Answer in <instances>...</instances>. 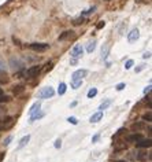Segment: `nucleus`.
<instances>
[{"label":"nucleus","mask_w":152,"mask_h":162,"mask_svg":"<svg viewBox=\"0 0 152 162\" xmlns=\"http://www.w3.org/2000/svg\"><path fill=\"white\" fill-rule=\"evenodd\" d=\"M82 55H84V47H82L81 44L74 45V47L71 48V51H70V57H71V59H77V61H78Z\"/></svg>","instance_id":"1"},{"label":"nucleus","mask_w":152,"mask_h":162,"mask_svg":"<svg viewBox=\"0 0 152 162\" xmlns=\"http://www.w3.org/2000/svg\"><path fill=\"white\" fill-rule=\"evenodd\" d=\"M55 95V89L52 87H45L38 92V99H48V98H52Z\"/></svg>","instance_id":"2"},{"label":"nucleus","mask_w":152,"mask_h":162,"mask_svg":"<svg viewBox=\"0 0 152 162\" xmlns=\"http://www.w3.org/2000/svg\"><path fill=\"white\" fill-rule=\"evenodd\" d=\"M29 48L33 51H37V52H41V51H45L47 48H49V44L48 43H31V44H29Z\"/></svg>","instance_id":"3"},{"label":"nucleus","mask_w":152,"mask_h":162,"mask_svg":"<svg viewBox=\"0 0 152 162\" xmlns=\"http://www.w3.org/2000/svg\"><path fill=\"white\" fill-rule=\"evenodd\" d=\"M86 74H88V70H85V69H78V70H75V72L71 74V81L82 80L84 77H86Z\"/></svg>","instance_id":"4"},{"label":"nucleus","mask_w":152,"mask_h":162,"mask_svg":"<svg viewBox=\"0 0 152 162\" xmlns=\"http://www.w3.org/2000/svg\"><path fill=\"white\" fill-rule=\"evenodd\" d=\"M40 70H41V66H31V68H29L26 72H25V77H26V79L36 77L37 74L40 73Z\"/></svg>","instance_id":"5"},{"label":"nucleus","mask_w":152,"mask_h":162,"mask_svg":"<svg viewBox=\"0 0 152 162\" xmlns=\"http://www.w3.org/2000/svg\"><path fill=\"white\" fill-rule=\"evenodd\" d=\"M138 37H140V30L134 28V29H131L129 33H127V41L129 43H134L138 40Z\"/></svg>","instance_id":"6"},{"label":"nucleus","mask_w":152,"mask_h":162,"mask_svg":"<svg viewBox=\"0 0 152 162\" xmlns=\"http://www.w3.org/2000/svg\"><path fill=\"white\" fill-rule=\"evenodd\" d=\"M152 146V140L151 139H141L136 143L137 148H149Z\"/></svg>","instance_id":"7"},{"label":"nucleus","mask_w":152,"mask_h":162,"mask_svg":"<svg viewBox=\"0 0 152 162\" xmlns=\"http://www.w3.org/2000/svg\"><path fill=\"white\" fill-rule=\"evenodd\" d=\"M137 161H141V162H147L151 159V152H147V151H140L137 152Z\"/></svg>","instance_id":"8"},{"label":"nucleus","mask_w":152,"mask_h":162,"mask_svg":"<svg viewBox=\"0 0 152 162\" xmlns=\"http://www.w3.org/2000/svg\"><path fill=\"white\" fill-rule=\"evenodd\" d=\"M40 109H41V102H36V103H33V106H31L30 110H29V117L33 115V114H36V113H38Z\"/></svg>","instance_id":"9"},{"label":"nucleus","mask_w":152,"mask_h":162,"mask_svg":"<svg viewBox=\"0 0 152 162\" xmlns=\"http://www.w3.org/2000/svg\"><path fill=\"white\" fill-rule=\"evenodd\" d=\"M141 139H144L141 133H133V135L127 136V141H130V143H137V141L141 140Z\"/></svg>","instance_id":"10"},{"label":"nucleus","mask_w":152,"mask_h":162,"mask_svg":"<svg viewBox=\"0 0 152 162\" xmlns=\"http://www.w3.org/2000/svg\"><path fill=\"white\" fill-rule=\"evenodd\" d=\"M10 65H11V69H12V70H19V69L23 66L21 61H18V59H14V58H12V59L10 61Z\"/></svg>","instance_id":"11"},{"label":"nucleus","mask_w":152,"mask_h":162,"mask_svg":"<svg viewBox=\"0 0 152 162\" xmlns=\"http://www.w3.org/2000/svg\"><path fill=\"white\" fill-rule=\"evenodd\" d=\"M101 118H103V111H97V113H94L93 115H92V117H90V122H92V124H96V122H99L100 120H101Z\"/></svg>","instance_id":"12"},{"label":"nucleus","mask_w":152,"mask_h":162,"mask_svg":"<svg viewBox=\"0 0 152 162\" xmlns=\"http://www.w3.org/2000/svg\"><path fill=\"white\" fill-rule=\"evenodd\" d=\"M29 140H30V135H26L23 136L21 140H19V144H18V148H23V147L26 146L27 143H29Z\"/></svg>","instance_id":"13"},{"label":"nucleus","mask_w":152,"mask_h":162,"mask_svg":"<svg viewBox=\"0 0 152 162\" xmlns=\"http://www.w3.org/2000/svg\"><path fill=\"white\" fill-rule=\"evenodd\" d=\"M44 117V113H41V110L38 111V113H36V114H33V115H30L29 117V122H34V121H37V120H40V118H42Z\"/></svg>","instance_id":"14"},{"label":"nucleus","mask_w":152,"mask_h":162,"mask_svg":"<svg viewBox=\"0 0 152 162\" xmlns=\"http://www.w3.org/2000/svg\"><path fill=\"white\" fill-rule=\"evenodd\" d=\"M96 44H97L96 40H92V41L88 43V45H86V52H89V54L93 52L94 50H96Z\"/></svg>","instance_id":"15"},{"label":"nucleus","mask_w":152,"mask_h":162,"mask_svg":"<svg viewBox=\"0 0 152 162\" xmlns=\"http://www.w3.org/2000/svg\"><path fill=\"white\" fill-rule=\"evenodd\" d=\"M111 103H112V99H105L104 102L99 106V110H100V111H103V110H105L108 106H111Z\"/></svg>","instance_id":"16"},{"label":"nucleus","mask_w":152,"mask_h":162,"mask_svg":"<svg viewBox=\"0 0 152 162\" xmlns=\"http://www.w3.org/2000/svg\"><path fill=\"white\" fill-rule=\"evenodd\" d=\"M73 36V32L71 30H66V32H63V34H60L59 36V40L62 41V40H66V39H68V37H71Z\"/></svg>","instance_id":"17"},{"label":"nucleus","mask_w":152,"mask_h":162,"mask_svg":"<svg viewBox=\"0 0 152 162\" xmlns=\"http://www.w3.org/2000/svg\"><path fill=\"white\" fill-rule=\"evenodd\" d=\"M66 89H67V85L64 83L59 84V88H58V95H64L66 94Z\"/></svg>","instance_id":"18"},{"label":"nucleus","mask_w":152,"mask_h":162,"mask_svg":"<svg viewBox=\"0 0 152 162\" xmlns=\"http://www.w3.org/2000/svg\"><path fill=\"white\" fill-rule=\"evenodd\" d=\"M97 95V88H90L89 91H88V94H86V96L89 98V99H92V98H94Z\"/></svg>","instance_id":"19"},{"label":"nucleus","mask_w":152,"mask_h":162,"mask_svg":"<svg viewBox=\"0 0 152 162\" xmlns=\"http://www.w3.org/2000/svg\"><path fill=\"white\" fill-rule=\"evenodd\" d=\"M96 10V7H90V8H88V10H85L84 12H82V14H81V17H86V15H89V14H92V12H93V11Z\"/></svg>","instance_id":"20"},{"label":"nucleus","mask_w":152,"mask_h":162,"mask_svg":"<svg viewBox=\"0 0 152 162\" xmlns=\"http://www.w3.org/2000/svg\"><path fill=\"white\" fill-rule=\"evenodd\" d=\"M11 98L8 96V95H1L0 96V103H7V102H10Z\"/></svg>","instance_id":"21"},{"label":"nucleus","mask_w":152,"mask_h":162,"mask_svg":"<svg viewBox=\"0 0 152 162\" xmlns=\"http://www.w3.org/2000/svg\"><path fill=\"white\" fill-rule=\"evenodd\" d=\"M81 84H82V80H78V81H71V88L77 89L78 87H81Z\"/></svg>","instance_id":"22"},{"label":"nucleus","mask_w":152,"mask_h":162,"mask_svg":"<svg viewBox=\"0 0 152 162\" xmlns=\"http://www.w3.org/2000/svg\"><path fill=\"white\" fill-rule=\"evenodd\" d=\"M141 128H144V124H142V122H136V124H133V126H131V129H133V131L141 129Z\"/></svg>","instance_id":"23"},{"label":"nucleus","mask_w":152,"mask_h":162,"mask_svg":"<svg viewBox=\"0 0 152 162\" xmlns=\"http://www.w3.org/2000/svg\"><path fill=\"white\" fill-rule=\"evenodd\" d=\"M108 51H110V48H108V47H105L104 50H101V58H103V61H105V59H107Z\"/></svg>","instance_id":"24"},{"label":"nucleus","mask_w":152,"mask_h":162,"mask_svg":"<svg viewBox=\"0 0 152 162\" xmlns=\"http://www.w3.org/2000/svg\"><path fill=\"white\" fill-rule=\"evenodd\" d=\"M142 120H144V121H148V122H151V121H152L151 111H148L147 114H144V115H142Z\"/></svg>","instance_id":"25"},{"label":"nucleus","mask_w":152,"mask_h":162,"mask_svg":"<svg viewBox=\"0 0 152 162\" xmlns=\"http://www.w3.org/2000/svg\"><path fill=\"white\" fill-rule=\"evenodd\" d=\"M133 65H134L133 59H129V61L125 63V69H126V70H129V69H131V66H133Z\"/></svg>","instance_id":"26"},{"label":"nucleus","mask_w":152,"mask_h":162,"mask_svg":"<svg viewBox=\"0 0 152 162\" xmlns=\"http://www.w3.org/2000/svg\"><path fill=\"white\" fill-rule=\"evenodd\" d=\"M85 21V17H81V18H78V19H74L73 23L74 25H81V23H84Z\"/></svg>","instance_id":"27"},{"label":"nucleus","mask_w":152,"mask_h":162,"mask_svg":"<svg viewBox=\"0 0 152 162\" xmlns=\"http://www.w3.org/2000/svg\"><path fill=\"white\" fill-rule=\"evenodd\" d=\"M67 121L70 122V124H73V125H77V124H78V121H77V118H75V117H68Z\"/></svg>","instance_id":"28"},{"label":"nucleus","mask_w":152,"mask_h":162,"mask_svg":"<svg viewBox=\"0 0 152 162\" xmlns=\"http://www.w3.org/2000/svg\"><path fill=\"white\" fill-rule=\"evenodd\" d=\"M16 89H14V94L18 95V94H21L22 91H23V85H18V87H15Z\"/></svg>","instance_id":"29"},{"label":"nucleus","mask_w":152,"mask_h":162,"mask_svg":"<svg viewBox=\"0 0 152 162\" xmlns=\"http://www.w3.org/2000/svg\"><path fill=\"white\" fill-rule=\"evenodd\" d=\"M125 83H119L118 85H116V91H122V89H125Z\"/></svg>","instance_id":"30"},{"label":"nucleus","mask_w":152,"mask_h":162,"mask_svg":"<svg viewBox=\"0 0 152 162\" xmlns=\"http://www.w3.org/2000/svg\"><path fill=\"white\" fill-rule=\"evenodd\" d=\"M12 140V136H7V137H5V140H4V143H3V144H4V146H8V144H10V141Z\"/></svg>","instance_id":"31"},{"label":"nucleus","mask_w":152,"mask_h":162,"mask_svg":"<svg viewBox=\"0 0 152 162\" xmlns=\"http://www.w3.org/2000/svg\"><path fill=\"white\" fill-rule=\"evenodd\" d=\"M151 88H152V85H151V84H148V87H145V88H144V95L149 94V92H151Z\"/></svg>","instance_id":"32"},{"label":"nucleus","mask_w":152,"mask_h":162,"mask_svg":"<svg viewBox=\"0 0 152 162\" xmlns=\"http://www.w3.org/2000/svg\"><path fill=\"white\" fill-rule=\"evenodd\" d=\"M99 139H100V133H96V135L92 137V143H96V141L99 140Z\"/></svg>","instance_id":"33"},{"label":"nucleus","mask_w":152,"mask_h":162,"mask_svg":"<svg viewBox=\"0 0 152 162\" xmlns=\"http://www.w3.org/2000/svg\"><path fill=\"white\" fill-rule=\"evenodd\" d=\"M53 146H55V148H60V147H62V141H60V140H56Z\"/></svg>","instance_id":"34"},{"label":"nucleus","mask_w":152,"mask_h":162,"mask_svg":"<svg viewBox=\"0 0 152 162\" xmlns=\"http://www.w3.org/2000/svg\"><path fill=\"white\" fill-rule=\"evenodd\" d=\"M144 69H145V65H141V66H138V68L136 69V73H140V72H141V70H144Z\"/></svg>","instance_id":"35"},{"label":"nucleus","mask_w":152,"mask_h":162,"mask_svg":"<svg viewBox=\"0 0 152 162\" xmlns=\"http://www.w3.org/2000/svg\"><path fill=\"white\" fill-rule=\"evenodd\" d=\"M45 66H47V68H45V72H48V70H51V69H52V62L47 63V65H45Z\"/></svg>","instance_id":"36"},{"label":"nucleus","mask_w":152,"mask_h":162,"mask_svg":"<svg viewBox=\"0 0 152 162\" xmlns=\"http://www.w3.org/2000/svg\"><path fill=\"white\" fill-rule=\"evenodd\" d=\"M104 25H105V22H104V21H100V23H99V25H97L96 28H97V29H101V28H104Z\"/></svg>","instance_id":"37"},{"label":"nucleus","mask_w":152,"mask_h":162,"mask_svg":"<svg viewBox=\"0 0 152 162\" xmlns=\"http://www.w3.org/2000/svg\"><path fill=\"white\" fill-rule=\"evenodd\" d=\"M142 58H144V59H149V58H151V52H145L142 55Z\"/></svg>","instance_id":"38"},{"label":"nucleus","mask_w":152,"mask_h":162,"mask_svg":"<svg viewBox=\"0 0 152 162\" xmlns=\"http://www.w3.org/2000/svg\"><path fill=\"white\" fill-rule=\"evenodd\" d=\"M5 111H7V110H5V107H3V106H0V114H4Z\"/></svg>","instance_id":"39"},{"label":"nucleus","mask_w":152,"mask_h":162,"mask_svg":"<svg viewBox=\"0 0 152 162\" xmlns=\"http://www.w3.org/2000/svg\"><path fill=\"white\" fill-rule=\"evenodd\" d=\"M4 128H5L4 125H0V131H3V129H4Z\"/></svg>","instance_id":"40"},{"label":"nucleus","mask_w":152,"mask_h":162,"mask_svg":"<svg viewBox=\"0 0 152 162\" xmlns=\"http://www.w3.org/2000/svg\"><path fill=\"white\" fill-rule=\"evenodd\" d=\"M1 95H4V94H3V89L0 88V96H1Z\"/></svg>","instance_id":"41"},{"label":"nucleus","mask_w":152,"mask_h":162,"mask_svg":"<svg viewBox=\"0 0 152 162\" xmlns=\"http://www.w3.org/2000/svg\"><path fill=\"white\" fill-rule=\"evenodd\" d=\"M115 162H125V161H115Z\"/></svg>","instance_id":"42"},{"label":"nucleus","mask_w":152,"mask_h":162,"mask_svg":"<svg viewBox=\"0 0 152 162\" xmlns=\"http://www.w3.org/2000/svg\"><path fill=\"white\" fill-rule=\"evenodd\" d=\"M105 1H108V0H105Z\"/></svg>","instance_id":"43"}]
</instances>
